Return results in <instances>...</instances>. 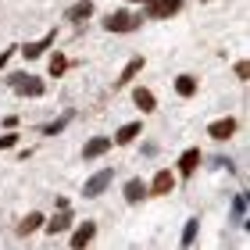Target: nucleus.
Returning a JSON list of instances; mask_svg holds the SVG:
<instances>
[{"instance_id": "nucleus-1", "label": "nucleus", "mask_w": 250, "mask_h": 250, "mask_svg": "<svg viewBox=\"0 0 250 250\" xmlns=\"http://www.w3.org/2000/svg\"><path fill=\"white\" fill-rule=\"evenodd\" d=\"M143 21H146V18L140 15V11L122 7V11H111V15H104V18H100V25H104L107 32H118V36H125V32H136Z\"/></svg>"}, {"instance_id": "nucleus-3", "label": "nucleus", "mask_w": 250, "mask_h": 250, "mask_svg": "<svg viewBox=\"0 0 250 250\" xmlns=\"http://www.w3.org/2000/svg\"><path fill=\"white\" fill-rule=\"evenodd\" d=\"M183 7H186V0H150V4H143V18L165 21V18H175Z\"/></svg>"}, {"instance_id": "nucleus-10", "label": "nucleus", "mask_w": 250, "mask_h": 250, "mask_svg": "<svg viewBox=\"0 0 250 250\" xmlns=\"http://www.w3.org/2000/svg\"><path fill=\"white\" fill-rule=\"evenodd\" d=\"M111 136H89L86 146H83V161H100L104 154H111Z\"/></svg>"}, {"instance_id": "nucleus-25", "label": "nucleus", "mask_w": 250, "mask_h": 250, "mask_svg": "<svg viewBox=\"0 0 250 250\" xmlns=\"http://www.w3.org/2000/svg\"><path fill=\"white\" fill-rule=\"evenodd\" d=\"M15 54H18V47H7V50H0V72L7 68V61L15 58Z\"/></svg>"}, {"instance_id": "nucleus-20", "label": "nucleus", "mask_w": 250, "mask_h": 250, "mask_svg": "<svg viewBox=\"0 0 250 250\" xmlns=\"http://www.w3.org/2000/svg\"><path fill=\"white\" fill-rule=\"evenodd\" d=\"M40 225H43V214H40V211H29L25 218L15 225V232H18V236H32V232L40 229Z\"/></svg>"}, {"instance_id": "nucleus-19", "label": "nucleus", "mask_w": 250, "mask_h": 250, "mask_svg": "<svg viewBox=\"0 0 250 250\" xmlns=\"http://www.w3.org/2000/svg\"><path fill=\"white\" fill-rule=\"evenodd\" d=\"M47 54H50V64H47V75H50V79H61V75L68 72V68H72V61H68V54H61V50H54V47H50Z\"/></svg>"}, {"instance_id": "nucleus-4", "label": "nucleus", "mask_w": 250, "mask_h": 250, "mask_svg": "<svg viewBox=\"0 0 250 250\" xmlns=\"http://www.w3.org/2000/svg\"><path fill=\"white\" fill-rule=\"evenodd\" d=\"M111 183H115V168H100V172H93V175H89L86 183H83V197H86V200L104 197Z\"/></svg>"}, {"instance_id": "nucleus-23", "label": "nucleus", "mask_w": 250, "mask_h": 250, "mask_svg": "<svg viewBox=\"0 0 250 250\" xmlns=\"http://www.w3.org/2000/svg\"><path fill=\"white\" fill-rule=\"evenodd\" d=\"M18 140H21V136H18L15 129H4V132H0V150H15Z\"/></svg>"}, {"instance_id": "nucleus-2", "label": "nucleus", "mask_w": 250, "mask_h": 250, "mask_svg": "<svg viewBox=\"0 0 250 250\" xmlns=\"http://www.w3.org/2000/svg\"><path fill=\"white\" fill-rule=\"evenodd\" d=\"M7 86H11V93H18V97H43L47 93V83H43L40 75H29V72H11Z\"/></svg>"}, {"instance_id": "nucleus-11", "label": "nucleus", "mask_w": 250, "mask_h": 250, "mask_svg": "<svg viewBox=\"0 0 250 250\" xmlns=\"http://www.w3.org/2000/svg\"><path fill=\"white\" fill-rule=\"evenodd\" d=\"M93 11H97L93 0H75V4L64 11V18H68V25H86V21L93 18Z\"/></svg>"}, {"instance_id": "nucleus-13", "label": "nucleus", "mask_w": 250, "mask_h": 250, "mask_svg": "<svg viewBox=\"0 0 250 250\" xmlns=\"http://www.w3.org/2000/svg\"><path fill=\"white\" fill-rule=\"evenodd\" d=\"M140 136H143V122H125V125H118V129H115L111 143H115V146H129L132 140H140Z\"/></svg>"}, {"instance_id": "nucleus-21", "label": "nucleus", "mask_w": 250, "mask_h": 250, "mask_svg": "<svg viewBox=\"0 0 250 250\" xmlns=\"http://www.w3.org/2000/svg\"><path fill=\"white\" fill-rule=\"evenodd\" d=\"M197 232H200V218L193 214V218L183 222V236H179V247H193L197 243Z\"/></svg>"}, {"instance_id": "nucleus-8", "label": "nucleus", "mask_w": 250, "mask_h": 250, "mask_svg": "<svg viewBox=\"0 0 250 250\" xmlns=\"http://www.w3.org/2000/svg\"><path fill=\"white\" fill-rule=\"evenodd\" d=\"M54 43H58V29H47L43 32V36H36V40H29L25 47H21V58L25 61H36V58H43V54H47Z\"/></svg>"}, {"instance_id": "nucleus-17", "label": "nucleus", "mask_w": 250, "mask_h": 250, "mask_svg": "<svg viewBox=\"0 0 250 250\" xmlns=\"http://www.w3.org/2000/svg\"><path fill=\"white\" fill-rule=\"evenodd\" d=\"M175 93L183 97V100H189V97H197V89H200V83H197V75H189V72H183V75H175Z\"/></svg>"}, {"instance_id": "nucleus-7", "label": "nucleus", "mask_w": 250, "mask_h": 250, "mask_svg": "<svg viewBox=\"0 0 250 250\" xmlns=\"http://www.w3.org/2000/svg\"><path fill=\"white\" fill-rule=\"evenodd\" d=\"M200 165H204V154H200V146H186V150L179 154V161H175V175H179V179H193Z\"/></svg>"}, {"instance_id": "nucleus-16", "label": "nucleus", "mask_w": 250, "mask_h": 250, "mask_svg": "<svg viewBox=\"0 0 250 250\" xmlns=\"http://www.w3.org/2000/svg\"><path fill=\"white\" fill-rule=\"evenodd\" d=\"M132 104L140 107L143 115H150V111H157V97H154L146 86H132Z\"/></svg>"}, {"instance_id": "nucleus-15", "label": "nucleus", "mask_w": 250, "mask_h": 250, "mask_svg": "<svg viewBox=\"0 0 250 250\" xmlns=\"http://www.w3.org/2000/svg\"><path fill=\"white\" fill-rule=\"evenodd\" d=\"M122 197H125V204H143V200H146V183H143L140 175L125 179V186H122Z\"/></svg>"}, {"instance_id": "nucleus-24", "label": "nucleus", "mask_w": 250, "mask_h": 250, "mask_svg": "<svg viewBox=\"0 0 250 250\" xmlns=\"http://www.w3.org/2000/svg\"><path fill=\"white\" fill-rule=\"evenodd\" d=\"M232 72H236V79H240V83H247V79H250V64H247V61H236Z\"/></svg>"}, {"instance_id": "nucleus-18", "label": "nucleus", "mask_w": 250, "mask_h": 250, "mask_svg": "<svg viewBox=\"0 0 250 250\" xmlns=\"http://www.w3.org/2000/svg\"><path fill=\"white\" fill-rule=\"evenodd\" d=\"M72 118H75V111H64V115H58V118L43 122L40 125V136H58V132H64L68 125H72Z\"/></svg>"}, {"instance_id": "nucleus-22", "label": "nucleus", "mask_w": 250, "mask_h": 250, "mask_svg": "<svg viewBox=\"0 0 250 250\" xmlns=\"http://www.w3.org/2000/svg\"><path fill=\"white\" fill-rule=\"evenodd\" d=\"M247 208H250L247 193H236V197H232V222L243 225V229H247Z\"/></svg>"}, {"instance_id": "nucleus-14", "label": "nucleus", "mask_w": 250, "mask_h": 250, "mask_svg": "<svg viewBox=\"0 0 250 250\" xmlns=\"http://www.w3.org/2000/svg\"><path fill=\"white\" fill-rule=\"evenodd\" d=\"M93 240H97V222H89V218L83 225H75L72 236H68V243H72V247H89Z\"/></svg>"}, {"instance_id": "nucleus-5", "label": "nucleus", "mask_w": 250, "mask_h": 250, "mask_svg": "<svg viewBox=\"0 0 250 250\" xmlns=\"http://www.w3.org/2000/svg\"><path fill=\"white\" fill-rule=\"evenodd\" d=\"M175 183H179V175L172 172V168H157L154 179L146 183V197H172Z\"/></svg>"}, {"instance_id": "nucleus-12", "label": "nucleus", "mask_w": 250, "mask_h": 250, "mask_svg": "<svg viewBox=\"0 0 250 250\" xmlns=\"http://www.w3.org/2000/svg\"><path fill=\"white\" fill-rule=\"evenodd\" d=\"M143 64H146V58H143V54H136V58H129V61H125V68H122V72H118V79H115V89L132 86V79L143 72Z\"/></svg>"}, {"instance_id": "nucleus-6", "label": "nucleus", "mask_w": 250, "mask_h": 250, "mask_svg": "<svg viewBox=\"0 0 250 250\" xmlns=\"http://www.w3.org/2000/svg\"><path fill=\"white\" fill-rule=\"evenodd\" d=\"M75 225V214H72V208H58L50 214V218H43V225L40 229L47 232V236H61V232H68Z\"/></svg>"}, {"instance_id": "nucleus-26", "label": "nucleus", "mask_w": 250, "mask_h": 250, "mask_svg": "<svg viewBox=\"0 0 250 250\" xmlns=\"http://www.w3.org/2000/svg\"><path fill=\"white\" fill-rule=\"evenodd\" d=\"M125 4H132V7H143V4H150V0H125Z\"/></svg>"}, {"instance_id": "nucleus-9", "label": "nucleus", "mask_w": 250, "mask_h": 250, "mask_svg": "<svg viewBox=\"0 0 250 250\" xmlns=\"http://www.w3.org/2000/svg\"><path fill=\"white\" fill-rule=\"evenodd\" d=\"M236 129H240V122H236L232 115H225V118H214L208 125V136L214 143H225V140H232V136H236Z\"/></svg>"}]
</instances>
